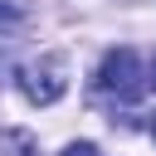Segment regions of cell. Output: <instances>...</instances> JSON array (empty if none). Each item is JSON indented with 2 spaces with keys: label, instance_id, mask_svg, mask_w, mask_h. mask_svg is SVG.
Wrapping results in <instances>:
<instances>
[{
  "label": "cell",
  "instance_id": "obj_2",
  "mask_svg": "<svg viewBox=\"0 0 156 156\" xmlns=\"http://www.w3.org/2000/svg\"><path fill=\"white\" fill-rule=\"evenodd\" d=\"M20 93H24L34 107H49V102H58V98L68 93V73H63V58L44 54L39 63H24V68H20Z\"/></svg>",
  "mask_w": 156,
  "mask_h": 156
},
{
  "label": "cell",
  "instance_id": "obj_3",
  "mask_svg": "<svg viewBox=\"0 0 156 156\" xmlns=\"http://www.w3.org/2000/svg\"><path fill=\"white\" fill-rule=\"evenodd\" d=\"M20 24H24V5L20 0H0V34H10Z\"/></svg>",
  "mask_w": 156,
  "mask_h": 156
},
{
  "label": "cell",
  "instance_id": "obj_6",
  "mask_svg": "<svg viewBox=\"0 0 156 156\" xmlns=\"http://www.w3.org/2000/svg\"><path fill=\"white\" fill-rule=\"evenodd\" d=\"M151 136H156V117H151Z\"/></svg>",
  "mask_w": 156,
  "mask_h": 156
},
{
  "label": "cell",
  "instance_id": "obj_1",
  "mask_svg": "<svg viewBox=\"0 0 156 156\" xmlns=\"http://www.w3.org/2000/svg\"><path fill=\"white\" fill-rule=\"evenodd\" d=\"M98 88H102V93H112V98H122V102L141 98V88H146L141 58H136L132 49H112V54L102 58V68H98Z\"/></svg>",
  "mask_w": 156,
  "mask_h": 156
},
{
  "label": "cell",
  "instance_id": "obj_4",
  "mask_svg": "<svg viewBox=\"0 0 156 156\" xmlns=\"http://www.w3.org/2000/svg\"><path fill=\"white\" fill-rule=\"evenodd\" d=\"M58 156H98V146H93V141H68Z\"/></svg>",
  "mask_w": 156,
  "mask_h": 156
},
{
  "label": "cell",
  "instance_id": "obj_5",
  "mask_svg": "<svg viewBox=\"0 0 156 156\" xmlns=\"http://www.w3.org/2000/svg\"><path fill=\"white\" fill-rule=\"evenodd\" d=\"M146 83L156 88V54H151V63H146Z\"/></svg>",
  "mask_w": 156,
  "mask_h": 156
}]
</instances>
